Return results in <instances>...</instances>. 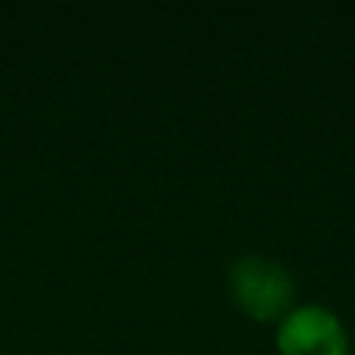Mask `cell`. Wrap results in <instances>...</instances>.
Returning <instances> with one entry per match:
<instances>
[{
  "label": "cell",
  "instance_id": "2",
  "mask_svg": "<svg viewBox=\"0 0 355 355\" xmlns=\"http://www.w3.org/2000/svg\"><path fill=\"white\" fill-rule=\"evenodd\" d=\"M281 355H349V340L340 318L324 306L290 309L277 321Z\"/></svg>",
  "mask_w": 355,
  "mask_h": 355
},
{
  "label": "cell",
  "instance_id": "1",
  "mask_svg": "<svg viewBox=\"0 0 355 355\" xmlns=\"http://www.w3.org/2000/svg\"><path fill=\"white\" fill-rule=\"evenodd\" d=\"M227 290L234 302L256 321H281L296 296L293 275L265 256H240L227 268Z\"/></svg>",
  "mask_w": 355,
  "mask_h": 355
}]
</instances>
